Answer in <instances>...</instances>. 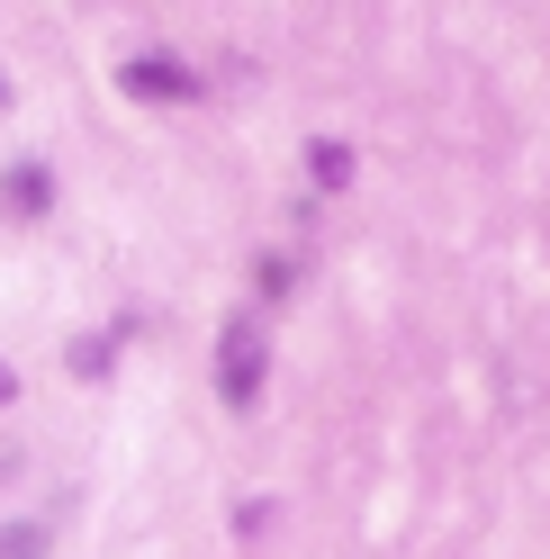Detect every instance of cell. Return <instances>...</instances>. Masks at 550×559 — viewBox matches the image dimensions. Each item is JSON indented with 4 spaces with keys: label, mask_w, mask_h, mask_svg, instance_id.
Instances as JSON below:
<instances>
[{
    "label": "cell",
    "mask_w": 550,
    "mask_h": 559,
    "mask_svg": "<svg viewBox=\"0 0 550 559\" xmlns=\"http://www.w3.org/2000/svg\"><path fill=\"white\" fill-rule=\"evenodd\" d=\"M262 317H226V334H217V397L244 415L253 397H262Z\"/></svg>",
    "instance_id": "obj_1"
},
{
    "label": "cell",
    "mask_w": 550,
    "mask_h": 559,
    "mask_svg": "<svg viewBox=\"0 0 550 559\" xmlns=\"http://www.w3.org/2000/svg\"><path fill=\"white\" fill-rule=\"evenodd\" d=\"M118 91H135V99H154V109H171V99H190L199 91V73L181 55H135V63H118Z\"/></svg>",
    "instance_id": "obj_2"
},
{
    "label": "cell",
    "mask_w": 550,
    "mask_h": 559,
    "mask_svg": "<svg viewBox=\"0 0 550 559\" xmlns=\"http://www.w3.org/2000/svg\"><path fill=\"white\" fill-rule=\"evenodd\" d=\"M0 199H10V217H37V207L55 199V181H46V163H19V171H10V190H0Z\"/></svg>",
    "instance_id": "obj_3"
},
{
    "label": "cell",
    "mask_w": 550,
    "mask_h": 559,
    "mask_svg": "<svg viewBox=\"0 0 550 559\" xmlns=\"http://www.w3.org/2000/svg\"><path fill=\"white\" fill-rule=\"evenodd\" d=\"M307 171H316V190H343V181H352V145L316 135V145H307Z\"/></svg>",
    "instance_id": "obj_4"
},
{
    "label": "cell",
    "mask_w": 550,
    "mask_h": 559,
    "mask_svg": "<svg viewBox=\"0 0 550 559\" xmlns=\"http://www.w3.org/2000/svg\"><path fill=\"white\" fill-rule=\"evenodd\" d=\"M0 559H46V523H10V533H0Z\"/></svg>",
    "instance_id": "obj_5"
},
{
    "label": "cell",
    "mask_w": 550,
    "mask_h": 559,
    "mask_svg": "<svg viewBox=\"0 0 550 559\" xmlns=\"http://www.w3.org/2000/svg\"><path fill=\"white\" fill-rule=\"evenodd\" d=\"M73 370H82V379H99V370H109V334H91V343H73Z\"/></svg>",
    "instance_id": "obj_6"
},
{
    "label": "cell",
    "mask_w": 550,
    "mask_h": 559,
    "mask_svg": "<svg viewBox=\"0 0 550 559\" xmlns=\"http://www.w3.org/2000/svg\"><path fill=\"white\" fill-rule=\"evenodd\" d=\"M10 389H19V379H10V361H0V397H10Z\"/></svg>",
    "instance_id": "obj_7"
},
{
    "label": "cell",
    "mask_w": 550,
    "mask_h": 559,
    "mask_svg": "<svg viewBox=\"0 0 550 559\" xmlns=\"http://www.w3.org/2000/svg\"><path fill=\"white\" fill-rule=\"evenodd\" d=\"M0 109H10V73H0Z\"/></svg>",
    "instance_id": "obj_8"
}]
</instances>
